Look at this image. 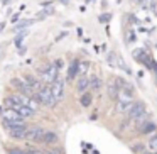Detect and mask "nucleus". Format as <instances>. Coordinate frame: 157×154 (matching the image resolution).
I'll list each match as a JSON object with an SVG mask.
<instances>
[{
	"mask_svg": "<svg viewBox=\"0 0 157 154\" xmlns=\"http://www.w3.org/2000/svg\"><path fill=\"white\" fill-rule=\"evenodd\" d=\"M5 129H7L9 136L14 137V139H24L25 132H27V125L24 122L22 124H4Z\"/></svg>",
	"mask_w": 157,
	"mask_h": 154,
	"instance_id": "4",
	"label": "nucleus"
},
{
	"mask_svg": "<svg viewBox=\"0 0 157 154\" xmlns=\"http://www.w3.org/2000/svg\"><path fill=\"white\" fill-rule=\"evenodd\" d=\"M58 76H59V66L56 65V63L48 65L46 68L41 69V80L46 83V85H51V83L54 81Z\"/></svg>",
	"mask_w": 157,
	"mask_h": 154,
	"instance_id": "3",
	"label": "nucleus"
},
{
	"mask_svg": "<svg viewBox=\"0 0 157 154\" xmlns=\"http://www.w3.org/2000/svg\"><path fill=\"white\" fill-rule=\"evenodd\" d=\"M12 86H15V88L19 90V93H24V95L27 97H32L34 95V90L31 88V85H29L27 81H25V78H14L12 80Z\"/></svg>",
	"mask_w": 157,
	"mask_h": 154,
	"instance_id": "6",
	"label": "nucleus"
},
{
	"mask_svg": "<svg viewBox=\"0 0 157 154\" xmlns=\"http://www.w3.org/2000/svg\"><path fill=\"white\" fill-rule=\"evenodd\" d=\"M29 154H44V151H39V149H29Z\"/></svg>",
	"mask_w": 157,
	"mask_h": 154,
	"instance_id": "21",
	"label": "nucleus"
},
{
	"mask_svg": "<svg viewBox=\"0 0 157 154\" xmlns=\"http://www.w3.org/2000/svg\"><path fill=\"white\" fill-rule=\"evenodd\" d=\"M9 154H29V151H22V149H10Z\"/></svg>",
	"mask_w": 157,
	"mask_h": 154,
	"instance_id": "18",
	"label": "nucleus"
},
{
	"mask_svg": "<svg viewBox=\"0 0 157 154\" xmlns=\"http://www.w3.org/2000/svg\"><path fill=\"white\" fill-rule=\"evenodd\" d=\"M90 103H91V95H90V93H85V95L81 97V105L83 107H88Z\"/></svg>",
	"mask_w": 157,
	"mask_h": 154,
	"instance_id": "17",
	"label": "nucleus"
},
{
	"mask_svg": "<svg viewBox=\"0 0 157 154\" xmlns=\"http://www.w3.org/2000/svg\"><path fill=\"white\" fill-rule=\"evenodd\" d=\"M31 24H32V21H22V22H19L17 27H25V26H31Z\"/></svg>",
	"mask_w": 157,
	"mask_h": 154,
	"instance_id": "20",
	"label": "nucleus"
},
{
	"mask_svg": "<svg viewBox=\"0 0 157 154\" xmlns=\"http://www.w3.org/2000/svg\"><path fill=\"white\" fill-rule=\"evenodd\" d=\"M24 78H25V81L31 85V88L34 90V93L37 92V90H41V83H39V80H36L34 76H24Z\"/></svg>",
	"mask_w": 157,
	"mask_h": 154,
	"instance_id": "12",
	"label": "nucleus"
},
{
	"mask_svg": "<svg viewBox=\"0 0 157 154\" xmlns=\"http://www.w3.org/2000/svg\"><path fill=\"white\" fill-rule=\"evenodd\" d=\"M59 137L58 134L54 132V130H46L44 132V137H42V144H46V146H54V144H58Z\"/></svg>",
	"mask_w": 157,
	"mask_h": 154,
	"instance_id": "9",
	"label": "nucleus"
},
{
	"mask_svg": "<svg viewBox=\"0 0 157 154\" xmlns=\"http://www.w3.org/2000/svg\"><path fill=\"white\" fill-rule=\"evenodd\" d=\"M155 71H157V68H155Z\"/></svg>",
	"mask_w": 157,
	"mask_h": 154,
	"instance_id": "22",
	"label": "nucleus"
},
{
	"mask_svg": "<svg viewBox=\"0 0 157 154\" xmlns=\"http://www.w3.org/2000/svg\"><path fill=\"white\" fill-rule=\"evenodd\" d=\"M49 86H51L52 97H54L56 100H61L63 97H64V81H63V80L59 78V76H58V78H56Z\"/></svg>",
	"mask_w": 157,
	"mask_h": 154,
	"instance_id": "7",
	"label": "nucleus"
},
{
	"mask_svg": "<svg viewBox=\"0 0 157 154\" xmlns=\"http://www.w3.org/2000/svg\"><path fill=\"white\" fill-rule=\"evenodd\" d=\"M108 95L112 97V98H117V95H118V88H115V83H110L108 85Z\"/></svg>",
	"mask_w": 157,
	"mask_h": 154,
	"instance_id": "16",
	"label": "nucleus"
},
{
	"mask_svg": "<svg viewBox=\"0 0 157 154\" xmlns=\"http://www.w3.org/2000/svg\"><path fill=\"white\" fill-rule=\"evenodd\" d=\"M46 130L39 125H32L27 127V132H25V139L32 140V142H42V137H44Z\"/></svg>",
	"mask_w": 157,
	"mask_h": 154,
	"instance_id": "5",
	"label": "nucleus"
},
{
	"mask_svg": "<svg viewBox=\"0 0 157 154\" xmlns=\"http://www.w3.org/2000/svg\"><path fill=\"white\" fill-rule=\"evenodd\" d=\"M0 117H2L4 124H22L24 122V117L15 109H9V107H5L4 110H0Z\"/></svg>",
	"mask_w": 157,
	"mask_h": 154,
	"instance_id": "2",
	"label": "nucleus"
},
{
	"mask_svg": "<svg viewBox=\"0 0 157 154\" xmlns=\"http://www.w3.org/2000/svg\"><path fill=\"white\" fill-rule=\"evenodd\" d=\"M14 109L17 110V112L21 113L22 117H32V115H34V113H36V112H34V110H32V109H29L27 105H22V103H17V105H15Z\"/></svg>",
	"mask_w": 157,
	"mask_h": 154,
	"instance_id": "11",
	"label": "nucleus"
},
{
	"mask_svg": "<svg viewBox=\"0 0 157 154\" xmlns=\"http://www.w3.org/2000/svg\"><path fill=\"white\" fill-rule=\"evenodd\" d=\"M34 97L41 105H46V107H54L56 102H58V100L52 97V92H51V86L49 85L41 86V90H37V92L34 93Z\"/></svg>",
	"mask_w": 157,
	"mask_h": 154,
	"instance_id": "1",
	"label": "nucleus"
},
{
	"mask_svg": "<svg viewBox=\"0 0 157 154\" xmlns=\"http://www.w3.org/2000/svg\"><path fill=\"white\" fill-rule=\"evenodd\" d=\"M0 49H2V48H0Z\"/></svg>",
	"mask_w": 157,
	"mask_h": 154,
	"instance_id": "23",
	"label": "nucleus"
},
{
	"mask_svg": "<svg viewBox=\"0 0 157 154\" xmlns=\"http://www.w3.org/2000/svg\"><path fill=\"white\" fill-rule=\"evenodd\" d=\"M44 154H63L59 149H49V151H44Z\"/></svg>",
	"mask_w": 157,
	"mask_h": 154,
	"instance_id": "19",
	"label": "nucleus"
},
{
	"mask_svg": "<svg viewBox=\"0 0 157 154\" xmlns=\"http://www.w3.org/2000/svg\"><path fill=\"white\" fill-rule=\"evenodd\" d=\"M90 88L91 90H100L101 88V80L98 78V76H91V78H90Z\"/></svg>",
	"mask_w": 157,
	"mask_h": 154,
	"instance_id": "14",
	"label": "nucleus"
},
{
	"mask_svg": "<svg viewBox=\"0 0 157 154\" xmlns=\"http://www.w3.org/2000/svg\"><path fill=\"white\" fill-rule=\"evenodd\" d=\"M76 73H78V63H73L71 68H69V71H68V78L73 80L76 76Z\"/></svg>",
	"mask_w": 157,
	"mask_h": 154,
	"instance_id": "15",
	"label": "nucleus"
},
{
	"mask_svg": "<svg viewBox=\"0 0 157 154\" xmlns=\"http://www.w3.org/2000/svg\"><path fill=\"white\" fill-rule=\"evenodd\" d=\"M76 88H78V92L85 93L86 90L90 88V76H86V75H81V76H79L78 81H76Z\"/></svg>",
	"mask_w": 157,
	"mask_h": 154,
	"instance_id": "10",
	"label": "nucleus"
},
{
	"mask_svg": "<svg viewBox=\"0 0 157 154\" xmlns=\"http://www.w3.org/2000/svg\"><path fill=\"white\" fill-rule=\"evenodd\" d=\"M147 149H149L152 154H157V134L154 137H150V140L147 142Z\"/></svg>",
	"mask_w": 157,
	"mask_h": 154,
	"instance_id": "13",
	"label": "nucleus"
},
{
	"mask_svg": "<svg viewBox=\"0 0 157 154\" xmlns=\"http://www.w3.org/2000/svg\"><path fill=\"white\" fill-rule=\"evenodd\" d=\"M144 112H145V107H144V103L135 102V103H132V105L128 107V110H127V115H128V119L135 120L137 117H139L140 113H144Z\"/></svg>",
	"mask_w": 157,
	"mask_h": 154,
	"instance_id": "8",
	"label": "nucleus"
}]
</instances>
